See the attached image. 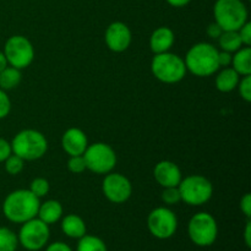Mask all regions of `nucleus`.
I'll use <instances>...</instances> for the list:
<instances>
[{"instance_id":"12","label":"nucleus","mask_w":251,"mask_h":251,"mask_svg":"<svg viewBox=\"0 0 251 251\" xmlns=\"http://www.w3.org/2000/svg\"><path fill=\"white\" fill-rule=\"evenodd\" d=\"M102 191L105 199L112 203H124L131 198L132 185L125 176L110 172L103 179Z\"/></svg>"},{"instance_id":"18","label":"nucleus","mask_w":251,"mask_h":251,"mask_svg":"<svg viewBox=\"0 0 251 251\" xmlns=\"http://www.w3.org/2000/svg\"><path fill=\"white\" fill-rule=\"evenodd\" d=\"M37 217L47 225H53L63 217V206L56 200H47L46 202L39 203Z\"/></svg>"},{"instance_id":"35","label":"nucleus","mask_w":251,"mask_h":251,"mask_svg":"<svg viewBox=\"0 0 251 251\" xmlns=\"http://www.w3.org/2000/svg\"><path fill=\"white\" fill-rule=\"evenodd\" d=\"M207 36L210 37V38H213V39H218V37L222 34V28H221L220 26H218L216 22H213V24H210L207 27Z\"/></svg>"},{"instance_id":"9","label":"nucleus","mask_w":251,"mask_h":251,"mask_svg":"<svg viewBox=\"0 0 251 251\" xmlns=\"http://www.w3.org/2000/svg\"><path fill=\"white\" fill-rule=\"evenodd\" d=\"M5 58L7 64L19 70L28 68L34 59V48L31 41L25 36H11L4 46Z\"/></svg>"},{"instance_id":"20","label":"nucleus","mask_w":251,"mask_h":251,"mask_svg":"<svg viewBox=\"0 0 251 251\" xmlns=\"http://www.w3.org/2000/svg\"><path fill=\"white\" fill-rule=\"evenodd\" d=\"M232 68L240 76L251 75V49L250 47H244L233 54Z\"/></svg>"},{"instance_id":"15","label":"nucleus","mask_w":251,"mask_h":251,"mask_svg":"<svg viewBox=\"0 0 251 251\" xmlns=\"http://www.w3.org/2000/svg\"><path fill=\"white\" fill-rule=\"evenodd\" d=\"M87 146V136L78 127H70L61 136V147L70 157L82 156Z\"/></svg>"},{"instance_id":"39","label":"nucleus","mask_w":251,"mask_h":251,"mask_svg":"<svg viewBox=\"0 0 251 251\" xmlns=\"http://www.w3.org/2000/svg\"><path fill=\"white\" fill-rule=\"evenodd\" d=\"M7 65H9V64H7L6 58H5V54L2 53V51H0V73H1Z\"/></svg>"},{"instance_id":"14","label":"nucleus","mask_w":251,"mask_h":251,"mask_svg":"<svg viewBox=\"0 0 251 251\" xmlns=\"http://www.w3.org/2000/svg\"><path fill=\"white\" fill-rule=\"evenodd\" d=\"M153 176L162 188L178 186L181 181V171L174 162L161 161L154 166Z\"/></svg>"},{"instance_id":"13","label":"nucleus","mask_w":251,"mask_h":251,"mask_svg":"<svg viewBox=\"0 0 251 251\" xmlns=\"http://www.w3.org/2000/svg\"><path fill=\"white\" fill-rule=\"evenodd\" d=\"M132 34L126 24L120 21L112 22L104 33V42L108 48L114 53H123L130 47Z\"/></svg>"},{"instance_id":"4","label":"nucleus","mask_w":251,"mask_h":251,"mask_svg":"<svg viewBox=\"0 0 251 251\" xmlns=\"http://www.w3.org/2000/svg\"><path fill=\"white\" fill-rule=\"evenodd\" d=\"M151 71L154 77L167 85L178 83L185 77L186 66L184 59L174 53L154 54L151 63Z\"/></svg>"},{"instance_id":"28","label":"nucleus","mask_w":251,"mask_h":251,"mask_svg":"<svg viewBox=\"0 0 251 251\" xmlns=\"http://www.w3.org/2000/svg\"><path fill=\"white\" fill-rule=\"evenodd\" d=\"M68 169L73 174H81L87 169L83 156H71L68 161Z\"/></svg>"},{"instance_id":"23","label":"nucleus","mask_w":251,"mask_h":251,"mask_svg":"<svg viewBox=\"0 0 251 251\" xmlns=\"http://www.w3.org/2000/svg\"><path fill=\"white\" fill-rule=\"evenodd\" d=\"M76 251H108L104 242L95 235L85 234L78 239Z\"/></svg>"},{"instance_id":"36","label":"nucleus","mask_w":251,"mask_h":251,"mask_svg":"<svg viewBox=\"0 0 251 251\" xmlns=\"http://www.w3.org/2000/svg\"><path fill=\"white\" fill-rule=\"evenodd\" d=\"M46 251H73V249H71L68 244H65V243L55 242L53 243V244L49 245L46 249Z\"/></svg>"},{"instance_id":"2","label":"nucleus","mask_w":251,"mask_h":251,"mask_svg":"<svg viewBox=\"0 0 251 251\" xmlns=\"http://www.w3.org/2000/svg\"><path fill=\"white\" fill-rule=\"evenodd\" d=\"M218 49L207 42H200L191 47L186 53L184 63L186 71L198 77H208L220 69Z\"/></svg>"},{"instance_id":"33","label":"nucleus","mask_w":251,"mask_h":251,"mask_svg":"<svg viewBox=\"0 0 251 251\" xmlns=\"http://www.w3.org/2000/svg\"><path fill=\"white\" fill-rule=\"evenodd\" d=\"M240 210L244 213L245 217L250 220L251 217V195L250 194H245L240 200Z\"/></svg>"},{"instance_id":"8","label":"nucleus","mask_w":251,"mask_h":251,"mask_svg":"<svg viewBox=\"0 0 251 251\" xmlns=\"http://www.w3.org/2000/svg\"><path fill=\"white\" fill-rule=\"evenodd\" d=\"M82 156L88 171L95 174L110 173L117 164L115 151L104 142L88 145Z\"/></svg>"},{"instance_id":"27","label":"nucleus","mask_w":251,"mask_h":251,"mask_svg":"<svg viewBox=\"0 0 251 251\" xmlns=\"http://www.w3.org/2000/svg\"><path fill=\"white\" fill-rule=\"evenodd\" d=\"M162 201H163L166 205L172 206L176 205L181 201L180 193H179L178 186H172V188H163V191H162L161 195Z\"/></svg>"},{"instance_id":"25","label":"nucleus","mask_w":251,"mask_h":251,"mask_svg":"<svg viewBox=\"0 0 251 251\" xmlns=\"http://www.w3.org/2000/svg\"><path fill=\"white\" fill-rule=\"evenodd\" d=\"M5 163V171L10 174V176H17L24 171L25 161L21 157L16 156V154L11 153L6 159L4 161Z\"/></svg>"},{"instance_id":"30","label":"nucleus","mask_w":251,"mask_h":251,"mask_svg":"<svg viewBox=\"0 0 251 251\" xmlns=\"http://www.w3.org/2000/svg\"><path fill=\"white\" fill-rule=\"evenodd\" d=\"M11 110V100L6 95V91L0 88V119H4Z\"/></svg>"},{"instance_id":"24","label":"nucleus","mask_w":251,"mask_h":251,"mask_svg":"<svg viewBox=\"0 0 251 251\" xmlns=\"http://www.w3.org/2000/svg\"><path fill=\"white\" fill-rule=\"evenodd\" d=\"M17 247V235L9 228L0 227V251H16Z\"/></svg>"},{"instance_id":"29","label":"nucleus","mask_w":251,"mask_h":251,"mask_svg":"<svg viewBox=\"0 0 251 251\" xmlns=\"http://www.w3.org/2000/svg\"><path fill=\"white\" fill-rule=\"evenodd\" d=\"M237 88L239 90V95L245 102L249 103L251 100V75L243 76L242 80H239Z\"/></svg>"},{"instance_id":"26","label":"nucleus","mask_w":251,"mask_h":251,"mask_svg":"<svg viewBox=\"0 0 251 251\" xmlns=\"http://www.w3.org/2000/svg\"><path fill=\"white\" fill-rule=\"evenodd\" d=\"M49 189H50V185H49V181L44 178H36L31 181V185H29L28 190L31 191L33 195H36L37 198L41 199L44 198L46 195H48Z\"/></svg>"},{"instance_id":"6","label":"nucleus","mask_w":251,"mask_h":251,"mask_svg":"<svg viewBox=\"0 0 251 251\" xmlns=\"http://www.w3.org/2000/svg\"><path fill=\"white\" fill-rule=\"evenodd\" d=\"M178 189L181 201L189 206L205 205L213 195L212 183L202 176H189L181 179Z\"/></svg>"},{"instance_id":"17","label":"nucleus","mask_w":251,"mask_h":251,"mask_svg":"<svg viewBox=\"0 0 251 251\" xmlns=\"http://www.w3.org/2000/svg\"><path fill=\"white\" fill-rule=\"evenodd\" d=\"M240 75L232 68H222V70L217 74L216 76V88L222 93L232 92L237 88L238 83H239Z\"/></svg>"},{"instance_id":"16","label":"nucleus","mask_w":251,"mask_h":251,"mask_svg":"<svg viewBox=\"0 0 251 251\" xmlns=\"http://www.w3.org/2000/svg\"><path fill=\"white\" fill-rule=\"evenodd\" d=\"M174 41H176V36L169 27H158L152 32L150 37V49L153 54L166 53L173 47Z\"/></svg>"},{"instance_id":"3","label":"nucleus","mask_w":251,"mask_h":251,"mask_svg":"<svg viewBox=\"0 0 251 251\" xmlns=\"http://www.w3.org/2000/svg\"><path fill=\"white\" fill-rule=\"evenodd\" d=\"M10 144L12 153L21 157L24 161H36L42 158L48 150L46 136L34 129L21 130L15 135Z\"/></svg>"},{"instance_id":"21","label":"nucleus","mask_w":251,"mask_h":251,"mask_svg":"<svg viewBox=\"0 0 251 251\" xmlns=\"http://www.w3.org/2000/svg\"><path fill=\"white\" fill-rule=\"evenodd\" d=\"M21 78V70L7 65L0 73V88L4 91L14 90V88H16L20 85Z\"/></svg>"},{"instance_id":"31","label":"nucleus","mask_w":251,"mask_h":251,"mask_svg":"<svg viewBox=\"0 0 251 251\" xmlns=\"http://www.w3.org/2000/svg\"><path fill=\"white\" fill-rule=\"evenodd\" d=\"M238 34L240 37L243 46L250 47L251 44V24L249 21L245 22L239 29H238Z\"/></svg>"},{"instance_id":"7","label":"nucleus","mask_w":251,"mask_h":251,"mask_svg":"<svg viewBox=\"0 0 251 251\" xmlns=\"http://www.w3.org/2000/svg\"><path fill=\"white\" fill-rule=\"evenodd\" d=\"M188 234L191 242L198 247H210L216 242L218 226L215 217L207 212H199L190 218Z\"/></svg>"},{"instance_id":"19","label":"nucleus","mask_w":251,"mask_h":251,"mask_svg":"<svg viewBox=\"0 0 251 251\" xmlns=\"http://www.w3.org/2000/svg\"><path fill=\"white\" fill-rule=\"evenodd\" d=\"M61 230L73 239H80L86 234V223L80 216L68 215L61 220Z\"/></svg>"},{"instance_id":"11","label":"nucleus","mask_w":251,"mask_h":251,"mask_svg":"<svg viewBox=\"0 0 251 251\" xmlns=\"http://www.w3.org/2000/svg\"><path fill=\"white\" fill-rule=\"evenodd\" d=\"M147 228L157 239H169L178 228V218L168 207H157L147 217Z\"/></svg>"},{"instance_id":"10","label":"nucleus","mask_w":251,"mask_h":251,"mask_svg":"<svg viewBox=\"0 0 251 251\" xmlns=\"http://www.w3.org/2000/svg\"><path fill=\"white\" fill-rule=\"evenodd\" d=\"M49 237H50L49 226L38 217H34L22 223L17 239L26 250L38 251L46 247Z\"/></svg>"},{"instance_id":"34","label":"nucleus","mask_w":251,"mask_h":251,"mask_svg":"<svg viewBox=\"0 0 251 251\" xmlns=\"http://www.w3.org/2000/svg\"><path fill=\"white\" fill-rule=\"evenodd\" d=\"M232 59L233 53L225 50L218 51V65H220V68H228V66L232 65Z\"/></svg>"},{"instance_id":"32","label":"nucleus","mask_w":251,"mask_h":251,"mask_svg":"<svg viewBox=\"0 0 251 251\" xmlns=\"http://www.w3.org/2000/svg\"><path fill=\"white\" fill-rule=\"evenodd\" d=\"M11 153H12L11 144H10L7 140L0 137V163L4 162Z\"/></svg>"},{"instance_id":"1","label":"nucleus","mask_w":251,"mask_h":251,"mask_svg":"<svg viewBox=\"0 0 251 251\" xmlns=\"http://www.w3.org/2000/svg\"><path fill=\"white\" fill-rule=\"evenodd\" d=\"M39 199L27 189H19L5 198L2 202V213L12 223H25L37 217Z\"/></svg>"},{"instance_id":"22","label":"nucleus","mask_w":251,"mask_h":251,"mask_svg":"<svg viewBox=\"0 0 251 251\" xmlns=\"http://www.w3.org/2000/svg\"><path fill=\"white\" fill-rule=\"evenodd\" d=\"M218 44L222 50L229 53H235L243 46L238 31H223L222 34L218 37Z\"/></svg>"},{"instance_id":"37","label":"nucleus","mask_w":251,"mask_h":251,"mask_svg":"<svg viewBox=\"0 0 251 251\" xmlns=\"http://www.w3.org/2000/svg\"><path fill=\"white\" fill-rule=\"evenodd\" d=\"M244 240H245V244H247V247L250 248L251 247V222H250V220H248L247 226H245Z\"/></svg>"},{"instance_id":"38","label":"nucleus","mask_w":251,"mask_h":251,"mask_svg":"<svg viewBox=\"0 0 251 251\" xmlns=\"http://www.w3.org/2000/svg\"><path fill=\"white\" fill-rule=\"evenodd\" d=\"M171 6L173 7H184L191 2V0H166Z\"/></svg>"},{"instance_id":"5","label":"nucleus","mask_w":251,"mask_h":251,"mask_svg":"<svg viewBox=\"0 0 251 251\" xmlns=\"http://www.w3.org/2000/svg\"><path fill=\"white\" fill-rule=\"evenodd\" d=\"M213 16L222 31H238L248 21V9L243 0H216Z\"/></svg>"}]
</instances>
